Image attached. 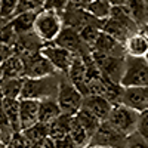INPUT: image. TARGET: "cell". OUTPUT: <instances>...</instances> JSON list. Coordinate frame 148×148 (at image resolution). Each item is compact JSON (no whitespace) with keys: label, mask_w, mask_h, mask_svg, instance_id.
I'll return each instance as SVG.
<instances>
[{"label":"cell","mask_w":148,"mask_h":148,"mask_svg":"<svg viewBox=\"0 0 148 148\" xmlns=\"http://www.w3.org/2000/svg\"><path fill=\"white\" fill-rule=\"evenodd\" d=\"M83 107L88 108L90 113H93L99 120L105 121L108 120L111 111H113L114 104L104 95H88V96H84Z\"/></svg>","instance_id":"cell-13"},{"label":"cell","mask_w":148,"mask_h":148,"mask_svg":"<svg viewBox=\"0 0 148 148\" xmlns=\"http://www.w3.org/2000/svg\"><path fill=\"white\" fill-rule=\"evenodd\" d=\"M61 114H62V111H61V107L56 101V98H47V99L40 101V110H39L40 123L51 125Z\"/></svg>","instance_id":"cell-17"},{"label":"cell","mask_w":148,"mask_h":148,"mask_svg":"<svg viewBox=\"0 0 148 148\" xmlns=\"http://www.w3.org/2000/svg\"><path fill=\"white\" fill-rule=\"evenodd\" d=\"M125 49H126V55L129 56L145 58L148 53V34H145L142 30L133 33L126 39Z\"/></svg>","instance_id":"cell-16"},{"label":"cell","mask_w":148,"mask_h":148,"mask_svg":"<svg viewBox=\"0 0 148 148\" xmlns=\"http://www.w3.org/2000/svg\"><path fill=\"white\" fill-rule=\"evenodd\" d=\"M61 12L55 9L45 8L37 14L36 22H34V33L40 37L45 43L55 42L61 30L64 28V22L61 18Z\"/></svg>","instance_id":"cell-2"},{"label":"cell","mask_w":148,"mask_h":148,"mask_svg":"<svg viewBox=\"0 0 148 148\" xmlns=\"http://www.w3.org/2000/svg\"><path fill=\"white\" fill-rule=\"evenodd\" d=\"M76 117L84 126V129L88 130V133L90 135V138L93 136V133L98 130V127H99L101 123H102V120H99L93 113H90V111L88 108H84V107H82V110L76 114Z\"/></svg>","instance_id":"cell-25"},{"label":"cell","mask_w":148,"mask_h":148,"mask_svg":"<svg viewBox=\"0 0 148 148\" xmlns=\"http://www.w3.org/2000/svg\"><path fill=\"white\" fill-rule=\"evenodd\" d=\"M86 73H88V64H86V59L82 53H76L73 58L71 67L68 70V79L71 80V83L76 86V88L86 96L89 93L88 89V80H86Z\"/></svg>","instance_id":"cell-10"},{"label":"cell","mask_w":148,"mask_h":148,"mask_svg":"<svg viewBox=\"0 0 148 148\" xmlns=\"http://www.w3.org/2000/svg\"><path fill=\"white\" fill-rule=\"evenodd\" d=\"M53 43L68 49V51H71L73 53H83L82 46H83L84 42L82 40L79 30L74 28V27H70V25L64 27L62 30H61V33L58 34V37L55 39Z\"/></svg>","instance_id":"cell-15"},{"label":"cell","mask_w":148,"mask_h":148,"mask_svg":"<svg viewBox=\"0 0 148 148\" xmlns=\"http://www.w3.org/2000/svg\"><path fill=\"white\" fill-rule=\"evenodd\" d=\"M130 16L142 27L148 19V3L145 0H127L126 5Z\"/></svg>","instance_id":"cell-23"},{"label":"cell","mask_w":148,"mask_h":148,"mask_svg":"<svg viewBox=\"0 0 148 148\" xmlns=\"http://www.w3.org/2000/svg\"><path fill=\"white\" fill-rule=\"evenodd\" d=\"M126 148H148V141H145L138 132H135L127 138Z\"/></svg>","instance_id":"cell-29"},{"label":"cell","mask_w":148,"mask_h":148,"mask_svg":"<svg viewBox=\"0 0 148 148\" xmlns=\"http://www.w3.org/2000/svg\"><path fill=\"white\" fill-rule=\"evenodd\" d=\"M68 3H70V0H46V6L45 8L55 9L58 12H62V10L67 9Z\"/></svg>","instance_id":"cell-31"},{"label":"cell","mask_w":148,"mask_h":148,"mask_svg":"<svg viewBox=\"0 0 148 148\" xmlns=\"http://www.w3.org/2000/svg\"><path fill=\"white\" fill-rule=\"evenodd\" d=\"M136 132L141 135V136H142L145 141H148V110L144 111V113H141Z\"/></svg>","instance_id":"cell-30"},{"label":"cell","mask_w":148,"mask_h":148,"mask_svg":"<svg viewBox=\"0 0 148 148\" xmlns=\"http://www.w3.org/2000/svg\"><path fill=\"white\" fill-rule=\"evenodd\" d=\"M19 108H21V99L15 98H3L2 101V111L9 119L12 127L15 132H21V119H19Z\"/></svg>","instance_id":"cell-19"},{"label":"cell","mask_w":148,"mask_h":148,"mask_svg":"<svg viewBox=\"0 0 148 148\" xmlns=\"http://www.w3.org/2000/svg\"><path fill=\"white\" fill-rule=\"evenodd\" d=\"M39 12H24V14H18L12 18L10 21H8L12 28L16 31V34H25L30 31H34V22L37 18Z\"/></svg>","instance_id":"cell-18"},{"label":"cell","mask_w":148,"mask_h":148,"mask_svg":"<svg viewBox=\"0 0 148 148\" xmlns=\"http://www.w3.org/2000/svg\"><path fill=\"white\" fill-rule=\"evenodd\" d=\"M70 138L73 139V142L76 144L77 148H84L88 147L90 142V135L88 133V130L84 129V126L79 121V119L76 116H73L71 119V125H70Z\"/></svg>","instance_id":"cell-20"},{"label":"cell","mask_w":148,"mask_h":148,"mask_svg":"<svg viewBox=\"0 0 148 148\" xmlns=\"http://www.w3.org/2000/svg\"><path fill=\"white\" fill-rule=\"evenodd\" d=\"M127 136L119 132L108 120L102 121L98 130L90 138L88 147H116V148H126Z\"/></svg>","instance_id":"cell-6"},{"label":"cell","mask_w":148,"mask_h":148,"mask_svg":"<svg viewBox=\"0 0 148 148\" xmlns=\"http://www.w3.org/2000/svg\"><path fill=\"white\" fill-rule=\"evenodd\" d=\"M84 148H95V147H84Z\"/></svg>","instance_id":"cell-33"},{"label":"cell","mask_w":148,"mask_h":148,"mask_svg":"<svg viewBox=\"0 0 148 148\" xmlns=\"http://www.w3.org/2000/svg\"><path fill=\"white\" fill-rule=\"evenodd\" d=\"M101 31H102V25H96L93 21L88 22L84 27H82L79 30L82 40L84 42V45H88L89 47L93 46V43L96 42V39H98V36H99Z\"/></svg>","instance_id":"cell-26"},{"label":"cell","mask_w":148,"mask_h":148,"mask_svg":"<svg viewBox=\"0 0 148 148\" xmlns=\"http://www.w3.org/2000/svg\"><path fill=\"white\" fill-rule=\"evenodd\" d=\"M24 58L14 53L2 61V77H24Z\"/></svg>","instance_id":"cell-21"},{"label":"cell","mask_w":148,"mask_h":148,"mask_svg":"<svg viewBox=\"0 0 148 148\" xmlns=\"http://www.w3.org/2000/svg\"><path fill=\"white\" fill-rule=\"evenodd\" d=\"M139 116H141L139 111L133 110L125 104H114L113 111H111V114L108 117V121L119 132H121L125 136L129 138L138 129Z\"/></svg>","instance_id":"cell-3"},{"label":"cell","mask_w":148,"mask_h":148,"mask_svg":"<svg viewBox=\"0 0 148 148\" xmlns=\"http://www.w3.org/2000/svg\"><path fill=\"white\" fill-rule=\"evenodd\" d=\"M24 86V77H5L2 79V95L3 98L21 99Z\"/></svg>","instance_id":"cell-22"},{"label":"cell","mask_w":148,"mask_h":148,"mask_svg":"<svg viewBox=\"0 0 148 148\" xmlns=\"http://www.w3.org/2000/svg\"><path fill=\"white\" fill-rule=\"evenodd\" d=\"M24 77H45L56 73V68L46 56L39 53L24 55Z\"/></svg>","instance_id":"cell-8"},{"label":"cell","mask_w":148,"mask_h":148,"mask_svg":"<svg viewBox=\"0 0 148 148\" xmlns=\"http://www.w3.org/2000/svg\"><path fill=\"white\" fill-rule=\"evenodd\" d=\"M121 104L144 113L148 110V86L145 88H125Z\"/></svg>","instance_id":"cell-12"},{"label":"cell","mask_w":148,"mask_h":148,"mask_svg":"<svg viewBox=\"0 0 148 148\" xmlns=\"http://www.w3.org/2000/svg\"><path fill=\"white\" fill-rule=\"evenodd\" d=\"M18 3H19V0H0V14H2L3 24L15 16Z\"/></svg>","instance_id":"cell-27"},{"label":"cell","mask_w":148,"mask_h":148,"mask_svg":"<svg viewBox=\"0 0 148 148\" xmlns=\"http://www.w3.org/2000/svg\"><path fill=\"white\" fill-rule=\"evenodd\" d=\"M145 59H147V61H148V53H147V56H145Z\"/></svg>","instance_id":"cell-34"},{"label":"cell","mask_w":148,"mask_h":148,"mask_svg":"<svg viewBox=\"0 0 148 148\" xmlns=\"http://www.w3.org/2000/svg\"><path fill=\"white\" fill-rule=\"evenodd\" d=\"M92 56L98 67L101 68L102 74L111 79L116 83H121L123 74L126 68V56H116V55H105L101 52L92 51Z\"/></svg>","instance_id":"cell-7"},{"label":"cell","mask_w":148,"mask_h":148,"mask_svg":"<svg viewBox=\"0 0 148 148\" xmlns=\"http://www.w3.org/2000/svg\"><path fill=\"white\" fill-rule=\"evenodd\" d=\"M40 53L51 61L52 65L56 68L58 73H68V70L71 67V62H73V58H74V55H76L71 51H68V49L59 46L56 43L42 46Z\"/></svg>","instance_id":"cell-9"},{"label":"cell","mask_w":148,"mask_h":148,"mask_svg":"<svg viewBox=\"0 0 148 148\" xmlns=\"http://www.w3.org/2000/svg\"><path fill=\"white\" fill-rule=\"evenodd\" d=\"M59 84L61 80L55 77V74L45 76V77H24L21 99L43 101L47 99V98H56Z\"/></svg>","instance_id":"cell-1"},{"label":"cell","mask_w":148,"mask_h":148,"mask_svg":"<svg viewBox=\"0 0 148 148\" xmlns=\"http://www.w3.org/2000/svg\"><path fill=\"white\" fill-rule=\"evenodd\" d=\"M92 51L101 52L105 55H116V56H126V49H125V43L117 40L116 37H113L111 34L101 31L98 36L96 42L92 46Z\"/></svg>","instance_id":"cell-11"},{"label":"cell","mask_w":148,"mask_h":148,"mask_svg":"<svg viewBox=\"0 0 148 148\" xmlns=\"http://www.w3.org/2000/svg\"><path fill=\"white\" fill-rule=\"evenodd\" d=\"M147 22H148V19H147Z\"/></svg>","instance_id":"cell-36"},{"label":"cell","mask_w":148,"mask_h":148,"mask_svg":"<svg viewBox=\"0 0 148 148\" xmlns=\"http://www.w3.org/2000/svg\"><path fill=\"white\" fill-rule=\"evenodd\" d=\"M145 2H147V3H148V0H145Z\"/></svg>","instance_id":"cell-35"},{"label":"cell","mask_w":148,"mask_h":148,"mask_svg":"<svg viewBox=\"0 0 148 148\" xmlns=\"http://www.w3.org/2000/svg\"><path fill=\"white\" fill-rule=\"evenodd\" d=\"M111 3V6H126L127 5V0H108Z\"/></svg>","instance_id":"cell-32"},{"label":"cell","mask_w":148,"mask_h":148,"mask_svg":"<svg viewBox=\"0 0 148 148\" xmlns=\"http://www.w3.org/2000/svg\"><path fill=\"white\" fill-rule=\"evenodd\" d=\"M40 101L37 99H21L19 108V119H21V130H27L37 123H40L39 119Z\"/></svg>","instance_id":"cell-14"},{"label":"cell","mask_w":148,"mask_h":148,"mask_svg":"<svg viewBox=\"0 0 148 148\" xmlns=\"http://www.w3.org/2000/svg\"><path fill=\"white\" fill-rule=\"evenodd\" d=\"M84 9L88 10L92 16L104 21L111 15L113 6H111V3L108 2V0H92L90 3H88L84 6Z\"/></svg>","instance_id":"cell-24"},{"label":"cell","mask_w":148,"mask_h":148,"mask_svg":"<svg viewBox=\"0 0 148 148\" xmlns=\"http://www.w3.org/2000/svg\"><path fill=\"white\" fill-rule=\"evenodd\" d=\"M46 6V0H19L16 14H24V12H40Z\"/></svg>","instance_id":"cell-28"},{"label":"cell","mask_w":148,"mask_h":148,"mask_svg":"<svg viewBox=\"0 0 148 148\" xmlns=\"http://www.w3.org/2000/svg\"><path fill=\"white\" fill-rule=\"evenodd\" d=\"M123 88H145L148 86V61L145 58L126 56V68L120 83Z\"/></svg>","instance_id":"cell-4"},{"label":"cell","mask_w":148,"mask_h":148,"mask_svg":"<svg viewBox=\"0 0 148 148\" xmlns=\"http://www.w3.org/2000/svg\"><path fill=\"white\" fill-rule=\"evenodd\" d=\"M56 101H58V104L61 107V111H62L64 114L76 116L82 110V107H83L84 95L71 83L70 79L68 80L61 79Z\"/></svg>","instance_id":"cell-5"}]
</instances>
